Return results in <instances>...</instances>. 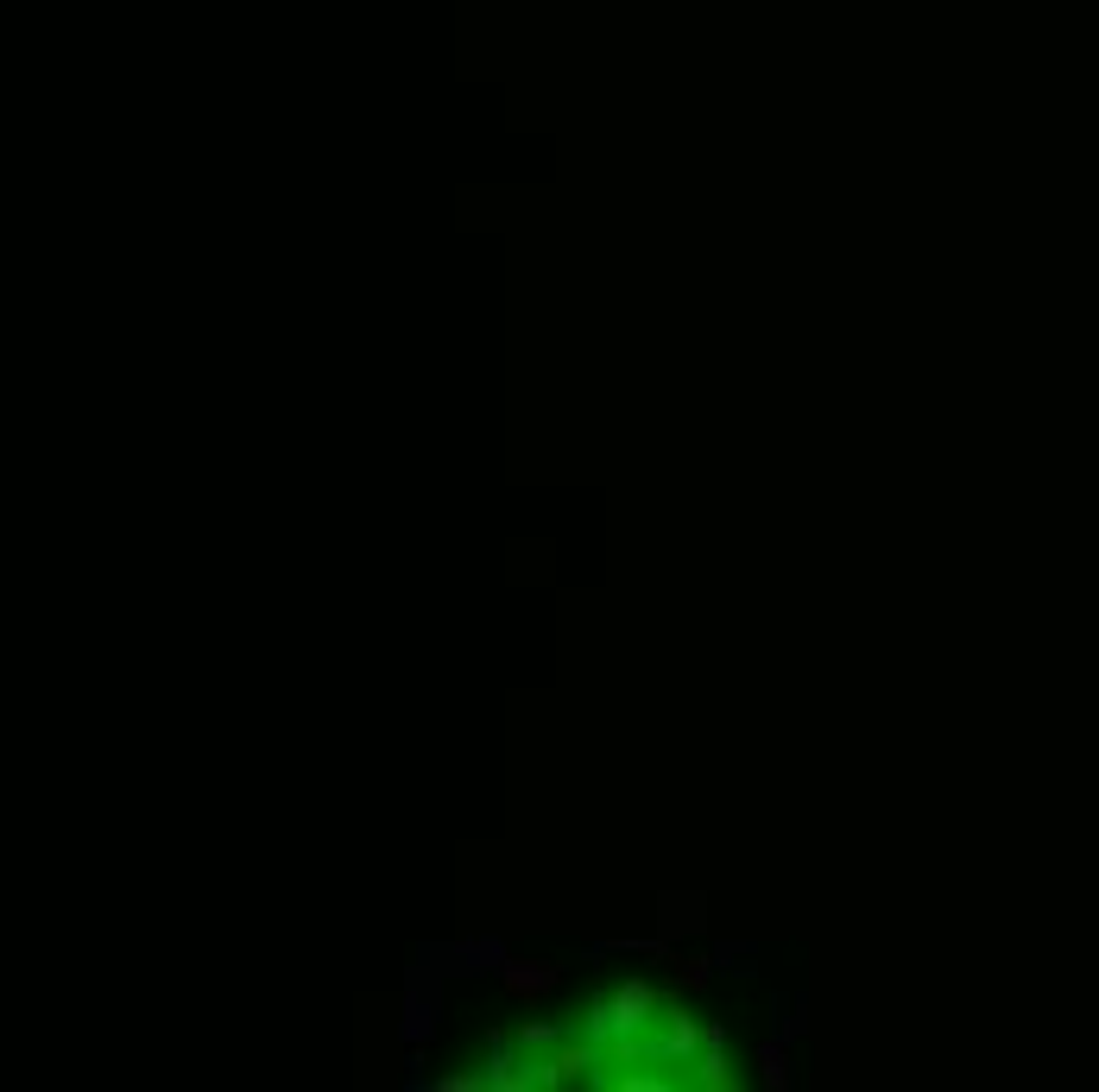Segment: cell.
<instances>
[{
  "instance_id": "cell-4",
  "label": "cell",
  "mask_w": 1099,
  "mask_h": 1092,
  "mask_svg": "<svg viewBox=\"0 0 1099 1092\" xmlns=\"http://www.w3.org/2000/svg\"><path fill=\"white\" fill-rule=\"evenodd\" d=\"M759 1068H765V1086H790V1061H784V1048H777V1042L759 1048Z\"/></svg>"
},
{
  "instance_id": "cell-1",
  "label": "cell",
  "mask_w": 1099,
  "mask_h": 1092,
  "mask_svg": "<svg viewBox=\"0 0 1099 1092\" xmlns=\"http://www.w3.org/2000/svg\"><path fill=\"white\" fill-rule=\"evenodd\" d=\"M651 1023H657V992H651L645 979H626V985L594 1011V1029H600V1036H613V1048H606V1054H620V1061L632 1054V1042H639Z\"/></svg>"
},
{
  "instance_id": "cell-6",
  "label": "cell",
  "mask_w": 1099,
  "mask_h": 1092,
  "mask_svg": "<svg viewBox=\"0 0 1099 1092\" xmlns=\"http://www.w3.org/2000/svg\"><path fill=\"white\" fill-rule=\"evenodd\" d=\"M676 979L696 992V985H708V960H676Z\"/></svg>"
},
{
  "instance_id": "cell-7",
  "label": "cell",
  "mask_w": 1099,
  "mask_h": 1092,
  "mask_svg": "<svg viewBox=\"0 0 1099 1092\" xmlns=\"http://www.w3.org/2000/svg\"><path fill=\"white\" fill-rule=\"evenodd\" d=\"M437 1086H443V1092H474V1086H480V1074H455V1080H437Z\"/></svg>"
},
{
  "instance_id": "cell-5",
  "label": "cell",
  "mask_w": 1099,
  "mask_h": 1092,
  "mask_svg": "<svg viewBox=\"0 0 1099 1092\" xmlns=\"http://www.w3.org/2000/svg\"><path fill=\"white\" fill-rule=\"evenodd\" d=\"M518 1048H557V1029H550V1023H525V1029H518Z\"/></svg>"
},
{
  "instance_id": "cell-2",
  "label": "cell",
  "mask_w": 1099,
  "mask_h": 1092,
  "mask_svg": "<svg viewBox=\"0 0 1099 1092\" xmlns=\"http://www.w3.org/2000/svg\"><path fill=\"white\" fill-rule=\"evenodd\" d=\"M557 979H563V966H550V960H506L500 966V985L512 992V998H543V992H557Z\"/></svg>"
},
{
  "instance_id": "cell-3",
  "label": "cell",
  "mask_w": 1099,
  "mask_h": 1092,
  "mask_svg": "<svg viewBox=\"0 0 1099 1092\" xmlns=\"http://www.w3.org/2000/svg\"><path fill=\"white\" fill-rule=\"evenodd\" d=\"M594 1061H600V1048H588V1042H563V1048H550L543 1061H531V1068H537L543 1086H563V1080H575V1074H588Z\"/></svg>"
}]
</instances>
